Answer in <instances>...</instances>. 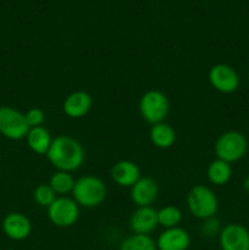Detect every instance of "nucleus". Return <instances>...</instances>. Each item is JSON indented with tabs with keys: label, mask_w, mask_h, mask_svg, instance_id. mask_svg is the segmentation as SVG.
Returning <instances> with one entry per match:
<instances>
[{
	"label": "nucleus",
	"mask_w": 249,
	"mask_h": 250,
	"mask_svg": "<svg viewBox=\"0 0 249 250\" xmlns=\"http://www.w3.org/2000/svg\"><path fill=\"white\" fill-rule=\"evenodd\" d=\"M221 250H249V231L239 224L222 227L219 234Z\"/></svg>",
	"instance_id": "nucleus-9"
},
{
	"label": "nucleus",
	"mask_w": 249,
	"mask_h": 250,
	"mask_svg": "<svg viewBox=\"0 0 249 250\" xmlns=\"http://www.w3.org/2000/svg\"><path fill=\"white\" fill-rule=\"evenodd\" d=\"M26 139L29 149L38 155H46L53 142L50 132L43 126L29 128Z\"/></svg>",
	"instance_id": "nucleus-16"
},
{
	"label": "nucleus",
	"mask_w": 249,
	"mask_h": 250,
	"mask_svg": "<svg viewBox=\"0 0 249 250\" xmlns=\"http://www.w3.org/2000/svg\"><path fill=\"white\" fill-rule=\"evenodd\" d=\"M2 231L12 241H24L32 232V222L21 212H10L2 220Z\"/></svg>",
	"instance_id": "nucleus-10"
},
{
	"label": "nucleus",
	"mask_w": 249,
	"mask_h": 250,
	"mask_svg": "<svg viewBox=\"0 0 249 250\" xmlns=\"http://www.w3.org/2000/svg\"><path fill=\"white\" fill-rule=\"evenodd\" d=\"M158 250H187L190 246V236L182 227L166 229L156 239Z\"/></svg>",
	"instance_id": "nucleus-14"
},
{
	"label": "nucleus",
	"mask_w": 249,
	"mask_h": 250,
	"mask_svg": "<svg viewBox=\"0 0 249 250\" xmlns=\"http://www.w3.org/2000/svg\"><path fill=\"white\" fill-rule=\"evenodd\" d=\"M29 126L26 116L11 106H0V133L11 141L26 138Z\"/></svg>",
	"instance_id": "nucleus-7"
},
{
	"label": "nucleus",
	"mask_w": 249,
	"mask_h": 250,
	"mask_svg": "<svg viewBox=\"0 0 249 250\" xmlns=\"http://www.w3.org/2000/svg\"><path fill=\"white\" fill-rule=\"evenodd\" d=\"M48 219L54 226L67 229L73 226L80 219V205L73 198L58 197L46 209Z\"/></svg>",
	"instance_id": "nucleus-6"
},
{
	"label": "nucleus",
	"mask_w": 249,
	"mask_h": 250,
	"mask_svg": "<svg viewBox=\"0 0 249 250\" xmlns=\"http://www.w3.org/2000/svg\"><path fill=\"white\" fill-rule=\"evenodd\" d=\"M76 180L71 172L66 171H56L51 175L49 180V186L53 188L54 192L59 197H65L67 193H72L73 187H75Z\"/></svg>",
	"instance_id": "nucleus-19"
},
{
	"label": "nucleus",
	"mask_w": 249,
	"mask_h": 250,
	"mask_svg": "<svg viewBox=\"0 0 249 250\" xmlns=\"http://www.w3.org/2000/svg\"><path fill=\"white\" fill-rule=\"evenodd\" d=\"M158 224V211L151 207H139L132 212L129 229L136 234H150Z\"/></svg>",
	"instance_id": "nucleus-12"
},
{
	"label": "nucleus",
	"mask_w": 249,
	"mask_h": 250,
	"mask_svg": "<svg viewBox=\"0 0 249 250\" xmlns=\"http://www.w3.org/2000/svg\"><path fill=\"white\" fill-rule=\"evenodd\" d=\"M110 175L117 186L126 188H131L142 177L139 166L131 160L117 161L111 167Z\"/></svg>",
	"instance_id": "nucleus-15"
},
{
	"label": "nucleus",
	"mask_w": 249,
	"mask_h": 250,
	"mask_svg": "<svg viewBox=\"0 0 249 250\" xmlns=\"http://www.w3.org/2000/svg\"><path fill=\"white\" fill-rule=\"evenodd\" d=\"M187 207L193 216L205 220L216 215L219 210V199L209 187L197 185L188 192Z\"/></svg>",
	"instance_id": "nucleus-3"
},
{
	"label": "nucleus",
	"mask_w": 249,
	"mask_h": 250,
	"mask_svg": "<svg viewBox=\"0 0 249 250\" xmlns=\"http://www.w3.org/2000/svg\"><path fill=\"white\" fill-rule=\"evenodd\" d=\"M208 180L215 186H224L232 178L231 164L222 161L220 159L211 161L207 170Z\"/></svg>",
	"instance_id": "nucleus-18"
},
{
	"label": "nucleus",
	"mask_w": 249,
	"mask_h": 250,
	"mask_svg": "<svg viewBox=\"0 0 249 250\" xmlns=\"http://www.w3.org/2000/svg\"><path fill=\"white\" fill-rule=\"evenodd\" d=\"M242 186H243V189L246 190V192L249 193V175L244 177L243 183H242Z\"/></svg>",
	"instance_id": "nucleus-25"
},
{
	"label": "nucleus",
	"mask_w": 249,
	"mask_h": 250,
	"mask_svg": "<svg viewBox=\"0 0 249 250\" xmlns=\"http://www.w3.org/2000/svg\"><path fill=\"white\" fill-rule=\"evenodd\" d=\"M92 105L93 99L89 93L84 90H76L63 100L62 110L70 119H82L90 111Z\"/></svg>",
	"instance_id": "nucleus-13"
},
{
	"label": "nucleus",
	"mask_w": 249,
	"mask_h": 250,
	"mask_svg": "<svg viewBox=\"0 0 249 250\" xmlns=\"http://www.w3.org/2000/svg\"><path fill=\"white\" fill-rule=\"evenodd\" d=\"M131 200L139 207H151L159 195V186L154 178L144 176L131 187Z\"/></svg>",
	"instance_id": "nucleus-11"
},
{
	"label": "nucleus",
	"mask_w": 249,
	"mask_h": 250,
	"mask_svg": "<svg viewBox=\"0 0 249 250\" xmlns=\"http://www.w3.org/2000/svg\"><path fill=\"white\" fill-rule=\"evenodd\" d=\"M139 114L151 126L165 121L170 112L168 98L160 90H148L139 99Z\"/></svg>",
	"instance_id": "nucleus-5"
},
{
	"label": "nucleus",
	"mask_w": 249,
	"mask_h": 250,
	"mask_svg": "<svg viewBox=\"0 0 249 250\" xmlns=\"http://www.w3.org/2000/svg\"><path fill=\"white\" fill-rule=\"evenodd\" d=\"M72 198L80 207L93 209L99 207L106 198V186L97 176H82L76 180Z\"/></svg>",
	"instance_id": "nucleus-2"
},
{
	"label": "nucleus",
	"mask_w": 249,
	"mask_h": 250,
	"mask_svg": "<svg viewBox=\"0 0 249 250\" xmlns=\"http://www.w3.org/2000/svg\"><path fill=\"white\" fill-rule=\"evenodd\" d=\"M183 219V214L177 207L167 205L158 210V224L164 229H173L180 226Z\"/></svg>",
	"instance_id": "nucleus-21"
},
{
	"label": "nucleus",
	"mask_w": 249,
	"mask_h": 250,
	"mask_svg": "<svg viewBox=\"0 0 249 250\" xmlns=\"http://www.w3.org/2000/svg\"><path fill=\"white\" fill-rule=\"evenodd\" d=\"M208 80L214 89L224 94H231L239 87V76L232 66L227 63H216L208 73Z\"/></svg>",
	"instance_id": "nucleus-8"
},
{
	"label": "nucleus",
	"mask_w": 249,
	"mask_h": 250,
	"mask_svg": "<svg viewBox=\"0 0 249 250\" xmlns=\"http://www.w3.org/2000/svg\"><path fill=\"white\" fill-rule=\"evenodd\" d=\"M221 229L222 227L221 224H220V220L216 219L215 216L203 220L202 225H200V233L205 238H212V237L219 236Z\"/></svg>",
	"instance_id": "nucleus-23"
},
{
	"label": "nucleus",
	"mask_w": 249,
	"mask_h": 250,
	"mask_svg": "<svg viewBox=\"0 0 249 250\" xmlns=\"http://www.w3.org/2000/svg\"><path fill=\"white\" fill-rule=\"evenodd\" d=\"M248 81H249V75H248Z\"/></svg>",
	"instance_id": "nucleus-26"
},
{
	"label": "nucleus",
	"mask_w": 249,
	"mask_h": 250,
	"mask_svg": "<svg viewBox=\"0 0 249 250\" xmlns=\"http://www.w3.org/2000/svg\"><path fill=\"white\" fill-rule=\"evenodd\" d=\"M56 198H58V195L54 192L53 188L49 186V183L48 185L46 183H42V185L37 186L36 189L33 190L34 202L42 208H46L48 209Z\"/></svg>",
	"instance_id": "nucleus-22"
},
{
	"label": "nucleus",
	"mask_w": 249,
	"mask_h": 250,
	"mask_svg": "<svg viewBox=\"0 0 249 250\" xmlns=\"http://www.w3.org/2000/svg\"><path fill=\"white\" fill-rule=\"evenodd\" d=\"M214 150L217 159L233 164L244 158L248 150V141L241 132L227 131L216 139Z\"/></svg>",
	"instance_id": "nucleus-4"
},
{
	"label": "nucleus",
	"mask_w": 249,
	"mask_h": 250,
	"mask_svg": "<svg viewBox=\"0 0 249 250\" xmlns=\"http://www.w3.org/2000/svg\"><path fill=\"white\" fill-rule=\"evenodd\" d=\"M24 116H26V121L28 124L29 128L42 126L44 124V120H45V114L39 107H32L24 114Z\"/></svg>",
	"instance_id": "nucleus-24"
},
{
	"label": "nucleus",
	"mask_w": 249,
	"mask_h": 250,
	"mask_svg": "<svg viewBox=\"0 0 249 250\" xmlns=\"http://www.w3.org/2000/svg\"><path fill=\"white\" fill-rule=\"evenodd\" d=\"M120 250H158L156 242L149 234H131L120 246Z\"/></svg>",
	"instance_id": "nucleus-20"
},
{
	"label": "nucleus",
	"mask_w": 249,
	"mask_h": 250,
	"mask_svg": "<svg viewBox=\"0 0 249 250\" xmlns=\"http://www.w3.org/2000/svg\"><path fill=\"white\" fill-rule=\"evenodd\" d=\"M149 138L154 146L159 149H168L175 144L176 131L166 122L153 125L149 131Z\"/></svg>",
	"instance_id": "nucleus-17"
},
{
	"label": "nucleus",
	"mask_w": 249,
	"mask_h": 250,
	"mask_svg": "<svg viewBox=\"0 0 249 250\" xmlns=\"http://www.w3.org/2000/svg\"><path fill=\"white\" fill-rule=\"evenodd\" d=\"M46 158L58 171L73 172L84 163L85 154L82 144L77 139L61 134L53 138Z\"/></svg>",
	"instance_id": "nucleus-1"
}]
</instances>
